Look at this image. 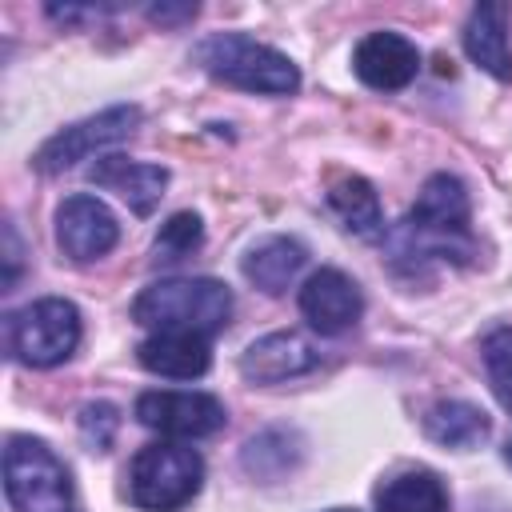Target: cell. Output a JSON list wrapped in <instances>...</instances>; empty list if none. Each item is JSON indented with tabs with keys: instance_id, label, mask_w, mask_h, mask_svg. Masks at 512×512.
Instances as JSON below:
<instances>
[{
	"instance_id": "4",
	"label": "cell",
	"mask_w": 512,
	"mask_h": 512,
	"mask_svg": "<svg viewBox=\"0 0 512 512\" xmlns=\"http://www.w3.org/2000/svg\"><path fill=\"white\" fill-rule=\"evenodd\" d=\"M204 484V460L196 448L160 440L132 456L128 500L144 512H180Z\"/></svg>"
},
{
	"instance_id": "6",
	"label": "cell",
	"mask_w": 512,
	"mask_h": 512,
	"mask_svg": "<svg viewBox=\"0 0 512 512\" xmlns=\"http://www.w3.org/2000/svg\"><path fill=\"white\" fill-rule=\"evenodd\" d=\"M8 352L28 368H56L80 344V308L64 296H44L16 308L4 324Z\"/></svg>"
},
{
	"instance_id": "26",
	"label": "cell",
	"mask_w": 512,
	"mask_h": 512,
	"mask_svg": "<svg viewBox=\"0 0 512 512\" xmlns=\"http://www.w3.org/2000/svg\"><path fill=\"white\" fill-rule=\"evenodd\" d=\"M504 460H508V464H512V440H508V444H504Z\"/></svg>"
},
{
	"instance_id": "27",
	"label": "cell",
	"mask_w": 512,
	"mask_h": 512,
	"mask_svg": "<svg viewBox=\"0 0 512 512\" xmlns=\"http://www.w3.org/2000/svg\"><path fill=\"white\" fill-rule=\"evenodd\" d=\"M332 512H348V508H332Z\"/></svg>"
},
{
	"instance_id": "24",
	"label": "cell",
	"mask_w": 512,
	"mask_h": 512,
	"mask_svg": "<svg viewBox=\"0 0 512 512\" xmlns=\"http://www.w3.org/2000/svg\"><path fill=\"white\" fill-rule=\"evenodd\" d=\"M20 276V240H16V228L4 224V292L16 284Z\"/></svg>"
},
{
	"instance_id": "18",
	"label": "cell",
	"mask_w": 512,
	"mask_h": 512,
	"mask_svg": "<svg viewBox=\"0 0 512 512\" xmlns=\"http://www.w3.org/2000/svg\"><path fill=\"white\" fill-rule=\"evenodd\" d=\"M376 512H448V492L436 472H400L376 488Z\"/></svg>"
},
{
	"instance_id": "13",
	"label": "cell",
	"mask_w": 512,
	"mask_h": 512,
	"mask_svg": "<svg viewBox=\"0 0 512 512\" xmlns=\"http://www.w3.org/2000/svg\"><path fill=\"white\" fill-rule=\"evenodd\" d=\"M88 180L96 188H108L116 192L136 216H148L160 196H164V184H168V168L160 164H140V160H128V156H104L96 160V168L88 172Z\"/></svg>"
},
{
	"instance_id": "9",
	"label": "cell",
	"mask_w": 512,
	"mask_h": 512,
	"mask_svg": "<svg viewBox=\"0 0 512 512\" xmlns=\"http://www.w3.org/2000/svg\"><path fill=\"white\" fill-rule=\"evenodd\" d=\"M120 240V224L112 216V208L88 192H76L68 200H60L56 208V244L68 260L76 264H88V260H100L116 248Z\"/></svg>"
},
{
	"instance_id": "16",
	"label": "cell",
	"mask_w": 512,
	"mask_h": 512,
	"mask_svg": "<svg viewBox=\"0 0 512 512\" xmlns=\"http://www.w3.org/2000/svg\"><path fill=\"white\" fill-rule=\"evenodd\" d=\"M304 260H308V248L296 236H264L260 244H252L244 252V264L240 268H244V276L260 292L280 296L296 280V272L304 268Z\"/></svg>"
},
{
	"instance_id": "14",
	"label": "cell",
	"mask_w": 512,
	"mask_h": 512,
	"mask_svg": "<svg viewBox=\"0 0 512 512\" xmlns=\"http://www.w3.org/2000/svg\"><path fill=\"white\" fill-rule=\"evenodd\" d=\"M136 360L140 368H148L152 376H168V380H196L212 368V348L208 336H192V332H152L148 340L136 344Z\"/></svg>"
},
{
	"instance_id": "1",
	"label": "cell",
	"mask_w": 512,
	"mask_h": 512,
	"mask_svg": "<svg viewBox=\"0 0 512 512\" xmlns=\"http://www.w3.org/2000/svg\"><path fill=\"white\" fill-rule=\"evenodd\" d=\"M472 204H468V188L448 176L436 172L424 180L408 220L396 232V256H444V260H468L472 256Z\"/></svg>"
},
{
	"instance_id": "25",
	"label": "cell",
	"mask_w": 512,
	"mask_h": 512,
	"mask_svg": "<svg viewBox=\"0 0 512 512\" xmlns=\"http://www.w3.org/2000/svg\"><path fill=\"white\" fill-rule=\"evenodd\" d=\"M148 16H152L156 24H176V20H192V16H196V4H180V8L160 4V8H148Z\"/></svg>"
},
{
	"instance_id": "17",
	"label": "cell",
	"mask_w": 512,
	"mask_h": 512,
	"mask_svg": "<svg viewBox=\"0 0 512 512\" xmlns=\"http://www.w3.org/2000/svg\"><path fill=\"white\" fill-rule=\"evenodd\" d=\"M424 432H428V440L464 452V448H480V444L488 440L492 420H488L484 408H476V404H468V400H440V404L428 408Z\"/></svg>"
},
{
	"instance_id": "12",
	"label": "cell",
	"mask_w": 512,
	"mask_h": 512,
	"mask_svg": "<svg viewBox=\"0 0 512 512\" xmlns=\"http://www.w3.org/2000/svg\"><path fill=\"white\" fill-rule=\"evenodd\" d=\"M320 364V352L300 332H268L240 352V376L252 384H284Z\"/></svg>"
},
{
	"instance_id": "2",
	"label": "cell",
	"mask_w": 512,
	"mask_h": 512,
	"mask_svg": "<svg viewBox=\"0 0 512 512\" xmlns=\"http://www.w3.org/2000/svg\"><path fill=\"white\" fill-rule=\"evenodd\" d=\"M228 316H232V292L212 276L156 280L132 300V320L152 332L216 336L228 324Z\"/></svg>"
},
{
	"instance_id": "8",
	"label": "cell",
	"mask_w": 512,
	"mask_h": 512,
	"mask_svg": "<svg viewBox=\"0 0 512 512\" xmlns=\"http://www.w3.org/2000/svg\"><path fill=\"white\" fill-rule=\"evenodd\" d=\"M136 420L160 436L172 440H200L224 428L228 412L208 392H140L136 396Z\"/></svg>"
},
{
	"instance_id": "10",
	"label": "cell",
	"mask_w": 512,
	"mask_h": 512,
	"mask_svg": "<svg viewBox=\"0 0 512 512\" xmlns=\"http://www.w3.org/2000/svg\"><path fill=\"white\" fill-rule=\"evenodd\" d=\"M360 312H364V296H360L356 280L344 276L340 268H320L300 288V316L320 336L348 332L360 320Z\"/></svg>"
},
{
	"instance_id": "22",
	"label": "cell",
	"mask_w": 512,
	"mask_h": 512,
	"mask_svg": "<svg viewBox=\"0 0 512 512\" xmlns=\"http://www.w3.org/2000/svg\"><path fill=\"white\" fill-rule=\"evenodd\" d=\"M484 364H488L492 392L512 412V328H496L484 336Z\"/></svg>"
},
{
	"instance_id": "19",
	"label": "cell",
	"mask_w": 512,
	"mask_h": 512,
	"mask_svg": "<svg viewBox=\"0 0 512 512\" xmlns=\"http://www.w3.org/2000/svg\"><path fill=\"white\" fill-rule=\"evenodd\" d=\"M328 208L336 212V220L356 232V236H376L380 224H384V212H380V196L376 188L364 180V176H344L328 188Z\"/></svg>"
},
{
	"instance_id": "5",
	"label": "cell",
	"mask_w": 512,
	"mask_h": 512,
	"mask_svg": "<svg viewBox=\"0 0 512 512\" xmlns=\"http://www.w3.org/2000/svg\"><path fill=\"white\" fill-rule=\"evenodd\" d=\"M4 492L12 512H76V492L64 460L32 436H12L4 448Z\"/></svg>"
},
{
	"instance_id": "20",
	"label": "cell",
	"mask_w": 512,
	"mask_h": 512,
	"mask_svg": "<svg viewBox=\"0 0 512 512\" xmlns=\"http://www.w3.org/2000/svg\"><path fill=\"white\" fill-rule=\"evenodd\" d=\"M292 440H296V436H288V432H280V428L252 436V440L244 444V468H248L252 476H260V480H276V476L292 472L296 460H300V448H288Z\"/></svg>"
},
{
	"instance_id": "21",
	"label": "cell",
	"mask_w": 512,
	"mask_h": 512,
	"mask_svg": "<svg viewBox=\"0 0 512 512\" xmlns=\"http://www.w3.org/2000/svg\"><path fill=\"white\" fill-rule=\"evenodd\" d=\"M204 240V224L196 212H176L164 220V228L156 232V244H152V256L160 264H172V260H184L188 252H196Z\"/></svg>"
},
{
	"instance_id": "3",
	"label": "cell",
	"mask_w": 512,
	"mask_h": 512,
	"mask_svg": "<svg viewBox=\"0 0 512 512\" xmlns=\"http://www.w3.org/2000/svg\"><path fill=\"white\" fill-rule=\"evenodd\" d=\"M196 64L208 76H216L232 88H244V92H260V96H292L300 88L296 64L284 52H276L244 32H220V36L200 40Z\"/></svg>"
},
{
	"instance_id": "15",
	"label": "cell",
	"mask_w": 512,
	"mask_h": 512,
	"mask_svg": "<svg viewBox=\"0 0 512 512\" xmlns=\"http://www.w3.org/2000/svg\"><path fill=\"white\" fill-rule=\"evenodd\" d=\"M464 52L496 80H512V44H508V8L504 4H476L464 24Z\"/></svg>"
},
{
	"instance_id": "7",
	"label": "cell",
	"mask_w": 512,
	"mask_h": 512,
	"mask_svg": "<svg viewBox=\"0 0 512 512\" xmlns=\"http://www.w3.org/2000/svg\"><path fill=\"white\" fill-rule=\"evenodd\" d=\"M136 124H140V108H136V104L104 108L100 116H88V120H80V124H68V128H64V132H56L52 140H44V144H40V152L32 156V164H36L44 176L64 172V168H72V164L88 160L92 152H100V148H108V144L128 140V136L136 132Z\"/></svg>"
},
{
	"instance_id": "11",
	"label": "cell",
	"mask_w": 512,
	"mask_h": 512,
	"mask_svg": "<svg viewBox=\"0 0 512 512\" xmlns=\"http://www.w3.org/2000/svg\"><path fill=\"white\" fill-rule=\"evenodd\" d=\"M352 72L376 92L408 88L420 72V48L400 32H368L352 52Z\"/></svg>"
},
{
	"instance_id": "23",
	"label": "cell",
	"mask_w": 512,
	"mask_h": 512,
	"mask_svg": "<svg viewBox=\"0 0 512 512\" xmlns=\"http://www.w3.org/2000/svg\"><path fill=\"white\" fill-rule=\"evenodd\" d=\"M116 428H120V412H116L112 404H104V400H100V404H88V408L80 412V440H84L92 452H108Z\"/></svg>"
}]
</instances>
